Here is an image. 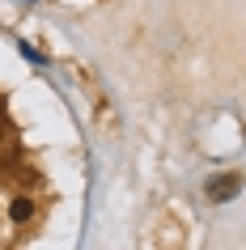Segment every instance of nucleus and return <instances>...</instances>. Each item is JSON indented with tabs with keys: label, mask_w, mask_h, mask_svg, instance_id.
Listing matches in <instances>:
<instances>
[{
	"label": "nucleus",
	"mask_w": 246,
	"mask_h": 250,
	"mask_svg": "<svg viewBox=\"0 0 246 250\" xmlns=\"http://www.w3.org/2000/svg\"><path fill=\"white\" fill-rule=\"evenodd\" d=\"M238 187H242V178L238 174H217V178H208V199H217V204H225V199L238 195Z\"/></svg>",
	"instance_id": "obj_1"
},
{
	"label": "nucleus",
	"mask_w": 246,
	"mask_h": 250,
	"mask_svg": "<svg viewBox=\"0 0 246 250\" xmlns=\"http://www.w3.org/2000/svg\"><path fill=\"white\" fill-rule=\"evenodd\" d=\"M30 216H34V199H26V195H17L13 204H9V221H13V225H26Z\"/></svg>",
	"instance_id": "obj_2"
},
{
	"label": "nucleus",
	"mask_w": 246,
	"mask_h": 250,
	"mask_svg": "<svg viewBox=\"0 0 246 250\" xmlns=\"http://www.w3.org/2000/svg\"><path fill=\"white\" fill-rule=\"evenodd\" d=\"M22 55H26L30 64H47V60H43V55H39V51H34V47H30V42H22Z\"/></svg>",
	"instance_id": "obj_3"
}]
</instances>
